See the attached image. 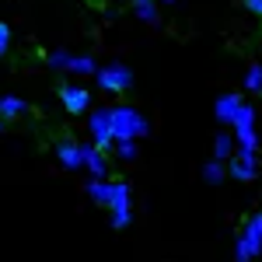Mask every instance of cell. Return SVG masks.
<instances>
[{
  "instance_id": "6da1fadb",
  "label": "cell",
  "mask_w": 262,
  "mask_h": 262,
  "mask_svg": "<svg viewBox=\"0 0 262 262\" xmlns=\"http://www.w3.org/2000/svg\"><path fill=\"white\" fill-rule=\"evenodd\" d=\"M108 119H112V143H137L150 133V122L137 105H108Z\"/></svg>"
},
{
  "instance_id": "7a4b0ae2",
  "label": "cell",
  "mask_w": 262,
  "mask_h": 262,
  "mask_svg": "<svg viewBox=\"0 0 262 262\" xmlns=\"http://www.w3.org/2000/svg\"><path fill=\"white\" fill-rule=\"evenodd\" d=\"M231 137H234V154L242 158H259V112L252 101H245L242 112L231 122Z\"/></svg>"
},
{
  "instance_id": "3957f363",
  "label": "cell",
  "mask_w": 262,
  "mask_h": 262,
  "mask_svg": "<svg viewBox=\"0 0 262 262\" xmlns=\"http://www.w3.org/2000/svg\"><path fill=\"white\" fill-rule=\"evenodd\" d=\"M108 224H112L116 231H126V227L133 224V189H129V182H126V179L112 182V203H108Z\"/></svg>"
},
{
  "instance_id": "277c9868",
  "label": "cell",
  "mask_w": 262,
  "mask_h": 262,
  "mask_svg": "<svg viewBox=\"0 0 262 262\" xmlns=\"http://www.w3.org/2000/svg\"><path fill=\"white\" fill-rule=\"evenodd\" d=\"M95 81H98V88H101V91H108V95H126V91L133 88V70H129L126 63H119V60L98 63Z\"/></svg>"
},
{
  "instance_id": "5b68a950",
  "label": "cell",
  "mask_w": 262,
  "mask_h": 262,
  "mask_svg": "<svg viewBox=\"0 0 262 262\" xmlns=\"http://www.w3.org/2000/svg\"><path fill=\"white\" fill-rule=\"evenodd\" d=\"M88 129H91V147H98L101 154H108L116 143H112V119H108V108H91L88 116Z\"/></svg>"
},
{
  "instance_id": "8992f818",
  "label": "cell",
  "mask_w": 262,
  "mask_h": 262,
  "mask_svg": "<svg viewBox=\"0 0 262 262\" xmlns=\"http://www.w3.org/2000/svg\"><path fill=\"white\" fill-rule=\"evenodd\" d=\"M60 105L67 116H88L95 105H91V88L84 84H63L60 88Z\"/></svg>"
},
{
  "instance_id": "52a82bcc",
  "label": "cell",
  "mask_w": 262,
  "mask_h": 262,
  "mask_svg": "<svg viewBox=\"0 0 262 262\" xmlns=\"http://www.w3.org/2000/svg\"><path fill=\"white\" fill-rule=\"evenodd\" d=\"M242 105H245V98L238 91H224V95H217V101H213V119L221 122V126H231L234 116L242 112Z\"/></svg>"
},
{
  "instance_id": "ba28073f",
  "label": "cell",
  "mask_w": 262,
  "mask_h": 262,
  "mask_svg": "<svg viewBox=\"0 0 262 262\" xmlns=\"http://www.w3.org/2000/svg\"><path fill=\"white\" fill-rule=\"evenodd\" d=\"M238 238L245 242L248 255H252V259H259V255H262V210H255V213L245 221V227L238 231Z\"/></svg>"
},
{
  "instance_id": "9c48e42d",
  "label": "cell",
  "mask_w": 262,
  "mask_h": 262,
  "mask_svg": "<svg viewBox=\"0 0 262 262\" xmlns=\"http://www.w3.org/2000/svg\"><path fill=\"white\" fill-rule=\"evenodd\" d=\"M81 168L91 171V179H108V154H101L98 147H91V143H81Z\"/></svg>"
},
{
  "instance_id": "30bf717a",
  "label": "cell",
  "mask_w": 262,
  "mask_h": 262,
  "mask_svg": "<svg viewBox=\"0 0 262 262\" xmlns=\"http://www.w3.org/2000/svg\"><path fill=\"white\" fill-rule=\"evenodd\" d=\"M227 175L234 182H255L259 179V158H242V154H234V158L227 161Z\"/></svg>"
},
{
  "instance_id": "8fae6325",
  "label": "cell",
  "mask_w": 262,
  "mask_h": 262,
  "mask_svg": "<svg viewBox=\"0 0 262 262\" xmlns=\"http://www.w3.org/2000/svg\"><path fill=\"white\" fill-rule=\"evenodd\" d=\"M56 161H60L63 168H70V171H81V143L63 137V140L56 143Z\"/></svg>"
},
{
  "instance_id": "7c38bea8",
  "label": "cell",
  "mask_w": 262,
  "mask_h": 262,
  "mask_svg": "<svg viewBox=\"0 0 262 262\" xmlns=\"http://www.w3.org/2000/svg\"><path fill=\"white\" fill-rule=\"evenodd\" d=\"M95 70H98V60H95L91 53H70V60H67V70H63V74H74V77H95Z\"/></svg>"
},
{
  "instance_id": "4fadbf2b",
  "label": "cell",
  "mask_w": 262,
  "mask_h": 262,
  "mask_svg": "<svg viewBox=\"0 0 262 262\" xmlns=\"http://www.w3.org/2000/svg\"><path fill=\"white\" fill-rule=\"evenodd\" d=\"M129 11L133 18L143 21V25H161V7L154 0H129Z\"/></svg>"
},
{
  "instance_id": "5bb4252c",
  "label": "cell",
  "mask_w": 262,
  "mask_h": 262,
  "mask_svg": "<svg viewBox=\"0 0 262 262\" xmlns=\"http://www.w3.org/2000/svg\"><path fill=\"white\" fill-rule=\"evenodd\" d=\"M88 196L95 206H105L108 210V203H112V179H88Z\"/></svg>"
},
{
  "instance_id": "9a60e30c",
  "label": "cell",
  "mask_w": 262,
  "mask_h": 262,
  "mask_svg": "<svg viewBox=\"0 0 262 262\" xmlns=\"http://www.w3.org/2000/svg\"><path fill=\"white\" fill-rule=\"evenodd\" d=\"M21 116H28V101L18 98V95H0V119H21Z\"/></svg>"
},
{
  "instance_id": "2e32d148",
  "label": "cell",
  "mask_w": 262,
  "mask_h": 262,
  "mask_svg": "<svg viewBox=\"0 0 262 262\" xmlns=\"http://www.w3.org/2000/svg\"><path fill=\"white\" fill-rule=\"evenodd\" d=\"M231 158H234V137L224 129V133H217V137H213V161L227 164Z\"/></svg>"
},
{
  "instance_id": "e0dca14e",
  "label": "cell",
  "mask_w": 262,
  "mask_h": 262,
  "mask_svg": "<svg viewBox=\"0 0 262 262\" xmlns=\"http://www.w3.org/2000/svg\"><path fill=\"white\" fill-rule=\"evenodd\" d=\"M224 179H227V164L213 161V158L203 164V182H206V185H221Z\"/></svg>"
},
{
  "instance_id": "ac0fdd59",
  "label": "cell",
  "mask_w": 262,
  "mask_h": 262,
  "mask_svg": "<svg viewBox=\"0 0 262 262\" xmlns=\"http://www.w3.org/2000/svg\"><path fill=\"white\" fill-rule=\"evenodd\" d=\"M67 60H70V49H49V53H46V67L56 70V74L67 70Z\"/></svg>"
},
{
  "instance_id": "d6986e66",
  "label": "cell",
  "mask_w": 262,
  "mask_h": 262,
  "mask_svg": "<svg viewBox=\"0 0 262 262\" xmlns=\"http://www.w3.org/2000/svg\"><path fill=\"white\" fill-rule=\"evenodd\" d=\"M259 84H262V70H259V60H255L245 70V91L248 95H259Z\"/></svg>"
},
{
  "instance_id": "ffe728a7",
  "label": "cell",
  "mask_w": 262,
  "mask_h": 262,
  "mask_svg": "<svg viewBox=\"0 0 262 262\" xmlns=\"http://www.w3.org/2000/svg\"><path fill=\"white\" fill-rule=\"evenodd\" d=\"M112 150H116V158H119V161H137V154H140V147H137V143H116Z\"/></svg>"
},
{
  "instance_id": "44dd1931",
  "label": "cell",
  "mask_w": 262,
  "mask_h": 262,
  "mask_svg": "<svg viewBox=\"0 0 262 262\" xmlns=\"http://www.w3.org/2000/svg\"><path fill=\"white\" fill-rule=\"evenodd\" d=\"M7 49H11V25L0 21V56H7Z\"/></svg>"
},
{
  "instance_id": "7402d4cb",
  "label": "cell",
  "mask_w": 262,
  "mask_h": 262,
  "mask_svg": "<svg viewBox=\"0 0 262 262\" xmlns=\"http://www.w3.org/2000/svg\"><path fill=\"white\" fill-rule=\"evenodd\" d=\"M234 262H255L252 255H248V248H245L242 238H234Z\"/></svg>"
},
{
  "instance_id": "603a6c76",
  "label": "cell",
  "mask_w": 262,
  "mask_h": 262,
  "mask_svg": "<svg viewBox=\"0 0 262 262\" xmlns=\"http://www.w3.org/2000/svg\"><path fill=\"white\" fill-rule=\"evenodd\" d=\"M245 7H248L252 14H259V18H262V0H245Z\"/></svg>"
},
{
  "instance_id": "cb8c5ba5",
  "label": "cell",
  "mask_w": 262,
  "mask_h": 262,
  "mask_svg": "<svg viewBox=\"0 0 262 262\" xmlns=\"http://www.w3.org/2000/svg\"><path fill=\"white\" fill-rule=\"evenodd\" d=\"M154 4H158V7H175L179 0H154Z\"/></svg>"
},
{
  "instance_id": "d4e9b609",
  "label": "cell",
  "mask_w": 262,
  "mask_h": 262,
  "mask_svg": "<svg viewBox=\"0 0 262 262\" xmlns=\"http://www.w3.org/2000/svg\"><path fill=\"white\" fill-rule=\"evenodd\" d=\"M259 70H262V63H259ZM259 95H262V84H259Z\"/></svg>"
},
{
  "instance_id": "484cf974",
  "label": "cell",
  "mask_w": 262,
  "mask_h": 262,
  "mask_svg": "<svg viewBox=\"0 0 262 262\" xmlns=\"http://www.w3.org/2000/svg\"><path fill=\"white\" fill-rule=\"evenodd\" d=\"M0 129H4V119H0Z\"/></svg>"
}]
</instances>
